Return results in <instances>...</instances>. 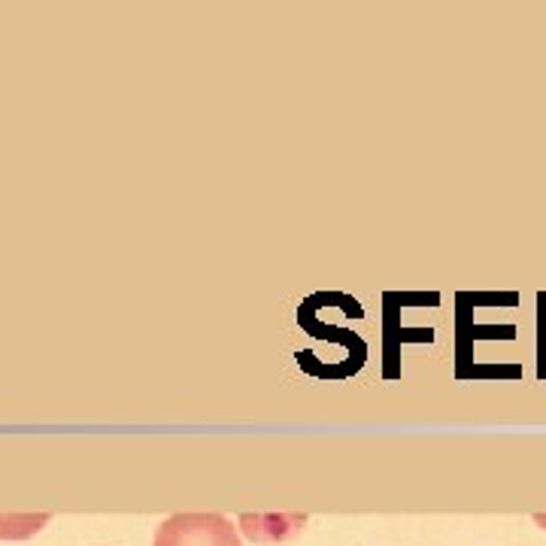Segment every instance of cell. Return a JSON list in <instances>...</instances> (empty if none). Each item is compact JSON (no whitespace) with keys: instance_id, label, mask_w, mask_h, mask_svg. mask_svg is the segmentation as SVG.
Returning a JSON list of instances; mask_svg holds the SVG:
<instances>
[{"instance_id":"cell-3","label":"cell","mask_w":546,"mask_h":546,"mask_svg":"<svg viewBox=\"0 0 546 546\" xmlns=\"http://www.w3.org/2000/svg\"><path fill=\"white\" fill-rule=\"evenodd\" d=\"M537 380H546V313L537 310Z\"/></svg>"},{"instance_id":"cell-2","label":"cell","mask_w":546,"mask_h":546,"mask_svg":"<svg viewBox=\"0 0 546 546\" xmlns=\"http://www.w3.org/2000/svg\"><path fill=\"white\" fill-rule=\"evenodd\" d=\"M49 522V513H40V517H0V537H30L37 534L40 528Z\"/></svg>"},{"instance_id":"cell-1","label":"cell","mask_w":546,"mask_h":546,"mask_svg":"<svg viewBox=\"0 0 546 546\" xmlns=\"http://www.w3.org/2000/svg\"><path fill=\"white\" fill-rule=\"evenodd\" d=\"M155 546H240V534L222 513H176L161 522Z\"/></svg>"}]
</instances>
